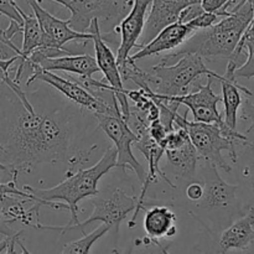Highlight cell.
I'll list each match as a JSON object with an SVG mask.
<instances>
[{
  "instance_id": "6da1fadb",
  "label": "cell",
  "mask_w": 254,
  "mask_h": 254,
  "mask_svg": "<svg viewBox=\"0 0 254 254\" xmlns=\"http://www.w3.org/2000/svg\"><path fill=\"white\" fill-rule=\"evenodd\" d=\"M0 94L2 116L0 117V145L4 165L9 168L11 178L20 171L31 170L45 163L68 164V171L82 166L94 149H82L84 131L83 108L59 103L24 106L19 97L7 86Z\"/></svg>"
},
{
  "instance_id": "7a4b0ae2",
  "label": "cell",
  "mask_w": 254,
  "mask_h": 254,
  "mask_svg": "<svg viewBox=\"0 0 254 254\" xmlns=\"http://www.w3.org/2000/svg\"><path fill=\"white\" fill-rule=\"evenodd\" d=\"M117 166V151L114 146H109L104 151L103 156L97 164L87 169H81L76 173H67V178L62 183L51 189H35L25 185L22 190L34 196V206L29 208V212L35 213L39 217L41 206H49L54 210H67L69 212V222L64 226H44L35 223L36 230L60 231L64 236L66 231L72 226L79 223L78 203L87 197H93L99 193L98 183L104 175Z\"/></svg>"
},
{
  "instance_id": "3957f363",
  "label": "cell",
  "mask_w": 254,
  "mask_h": 254,
  "mask_svg": "<svg viewBox=\"0 0 254 254\" xmlns=\"http://www.w3.org/2000/svg\"><path fill=\"white\" fill-rule=\"evenodd\" d=\"M253 4L241 0L231 9V15L208 29L193 32L181 46L164 55L159 64H174L186 55L205 59H230L237 49L243 32L253 20Z\"/></svg>"
},
{
  "instance_id": "277c9868",
  "label": "cell",
  "mask_w": 254,
  "mask_h": 254,
  "mask_svg": "<svg viewBox=\"0 0 254 254\" xmlns=\"http://www.w3.org/2000/svg\"><path fill=\"white\" fill-rule=\"evenodd\" d=\"M200 175L202 197L188 205V210L211 237L217 238L222 231L247 212L238 197L237 185L223 180L217 168L203 161Z\"/></svg>"
},
{
  "instance_id": "5b68a950",
  "label": "cell",
  "mask_w": 254,
  "mask_h": 254,
  "mask_svg": "<svg viewBox=\"0 0 254 254\" xmlns=\"http://www.w3.org/2000/svg\"><path fill=\"white\" fill-rule=\"evenodd\" d=\"M175 126L188 133L190 141L203 161L217 169L231 174L233 168L223 158L222 151H228L231 161L237 160V146H243L250 141L245 134L228 128L226 123H200L189 122L188 116L176 114Z\"/></svg>"
},
{
  "instance_id": "8992f818",
  "label": "cell",
  "mask_w": 254,
  "mask_h": 254,
  "mask_svg": "<svg viewBox=\"0 0 254 254\" xmlns=\"http://www.w3.org/2000/svg\"><path fill=\"white\" fill-rule=\"evenodd\" d=\"M150 74L151 92L168 97L189 93L201 76H213L217 81L222 79V74L208 68L205 60L197 55H186L169 66L155 64Z\"/></svg>"
},
{
  "instance_id": "52a82bcc",
  "label": "cell",
  "mask_w": 254,
  "mask_h": 254,
  "mask_svg": "<svg viewBox=\"0 0 254 254\" xmlns=\"http://www.w3.org/2000/svg\"><path fill=\"white\" fill-rule=\"evenodd\" d=\"M61 4L71 11L67 24L72 30L87 34L93 20H98L99 26L104 24L107 34L127 16L133 6L134 0H51Z\"/></svg>"
},
{
  "instance_id": "ba28073f",
  "label": "cell",
  "mask_w": 254,
  "mask_h": 254,
  "mask_svg": "<svg viewBox=\"0 0 254 254\" xmlns=\"http://www.w3.org/2000/svg\"><path fill=\"white\" fill-rule=\"evenodd\" d=\"M91 203L93 205L92 215L83 222H79L69 227L66 231V233L69 232V231L76 230L84 233V227L96 222V221H101L102 223L108 226L109 230L113 231L116 247L118 248L119 228H121L122 222L126 220L127 216L135 211L136 203H138V196H129L121 188L107 189L104 191H99L97 196H93L91 198ZM117 248L113 250V252L118 251Z\"/></svg>"
},
{
  "instance_id": "9c48e42d",
  "label": "cell",
  "mask_w": 254,
  "mask_h": 254,
  "mask_svg": "<svg viewBox=\"0 0 254 254\" xmlns=\"http://www.w3.org/2000/svg\"><path fill=\"white\" fill-rule=\"evenodd\" d=\"M92 116L98 123V128H101L104 134L113 141V146L117 151L116 168L122 169L123 171L127 168L133 170L143 185L146 179V171L133 153V144L138 141V136L131 131L127 122L124 121L122 112L92 113Z\"/></svg>"
},
{
  "instance_id": "30bf717a",
  "label": "cell",
  "mask_w": 254,
  "mask_h": 254,
  "mask_svg": "<svg viewBox=\"0 0 254 254\" xmlns=\"http://www.w3.org/2000/svg\"><path fill=\"white\" fill-rule=\"evenodd\" d=\"M26 1L34 11V16L36 17L41 29V47L37 51H41L45 56L57 57L74 55V52L64 49V45L71 41L87 45L88 41H92L91 34L88 32L81 34L72 30L67 24V20L64 21L50 14L40 5L39 0H26Z\"/></svg>"
},
{
  "instance_id": "8fae6325",
  "label": "cell",
  "mask_w": 254,
  "mask_h": 254,
  "mask_svg": "<svg viewBox=\"0 0 254 254\" xmlns=\"http://www.w3.org/2000/svg\"><path fill=\"white\" fill-rule=\"evenodd\" d=\"M207 82L206 84L196 83L193 84L192 89L189 93L183 94V96L168 97L155 94L153 92L154 97L166 102H175L180 106H186L193 116V122H200V123H217L222 124V116L218 112L217 104L222 102L221 96L216 94L212 89L213 76L206 77Z\"/></svg>"
},
{
  "instance_id": "7c38bea8",
  "label": "cell",
  "mask_w": 254,
  "mask_h": 254,
  "mask_svg": "<svg viewBox=\"0 0 254 254\" xmlns=\"http://www.w3.org/2000/svg\"><path fill=\"white\" fill-rule=\"evenodd\" d=\"M87 32L92 35V41L94 45V51H96V62L99 72L103 73V81H107V84H109L112 91L116 93L122 116L127 122L129 113H130V104L128 102V97H127V89L123 86V79H122L121 72H119L116 55L102 39V31L98 20L92 21Z\"/></svg>"
},
{
  "instance_id": "4fadbf2b",
  "label": "cell",
  "mask_w": 254,
  "mask_h": 254,
  "mask_svg": "<svg viewBox=\"0 0 254 254\" xmlns=\"http://www.w3.org/2000/svg\"><path fill=\"white\" fill-rule=\"evenodd\" d=\"M201 0H151L150 12L145 20L140 44L136 49H141L151 41L159 32L169 25L179 21L181 11L193 4H200Z\"/></svg>"
},
{
  "instance_id": "5bb4252c",
  "label": "cell",
  "mask_w": 254,
  "mask_h": 254,
  "mask_svg": "<svg viewBox=\"0 0 254 254\" xmlns=\"http://www.w3.org/2000/svg\"><path fill=\"white\" fill-rule=\"evenodd\" d=\"M27 62L36 64L42 69L49 72L62 71L66 73L76 74L78 78L91 79L92 76L97 72H99L98 66L94 57L86 54H74V55H64V56L57 57H47L41 51H35L29 59Z\"/></svg>"
},
{
  "instance_id": "9a60e30c",
  "label": "cell",
  "mask_w": 254,
  "mask_h": 254,
  "mask_svg": "<svg viewBox=\"0 0 254 254\" xmlns=\"http://www.w3.org/2000/svg\"><path fill=\"white\" fill-rule=\"evenodd\" d=\"M193 32H195V30L189 24L175 22L173 25H169L165 29L161 30L149 44L141 47L134 55L129 56V60L136 62L139 60L146 59V57L156 56V55L164 54V52L174 51L179 46H181Z\"/></svg>"
},
{
  "instance_id": "2e32d148",
  "label": "cell",
  "mask_w": 254,
  "mask_h": 254,
  "mask_svg": "<svg viewBox=\"0 0 254 254\" xmlns=\"http://www.w3.org/2000/svg\"><path fill=\"white\" fill-rule=\"evenodd\" d=\"M242 151L237 153L235 164V174L237 179V193L247 212H254V141H248L241 146Z\"/></svg>"
},
{
  "instance_id": "e0dca14e",
  "label": "cell",
  "mask_w": 254,
  "mask_h": 254,
  "mask_svg": "<svg viewBox=\"0 0 254 254\" xmlns=\"http://www.w3.org/2000/svg\"><path fill=\"white\" fill-rule=\"evenodd\" d=\"M254 243V212L248 210L218 236L216 254H226L232 250H245Z\"/></svg>"
},
{
  "instance_id": "ac0fdd59",
  "label": "cell",
  "mask_w": 254,
  "mask_h": 254,
  "mask_svg": "<svg viewBox=\"0 0 254 254\" xmlns=\"http://www.w3.org/2000/svg\"><path fill=\"white\" fill-rule=\"evenodd\" d=\"M164 155L168 159L169 165L173 169L174 175L178 179L179 183L189 184L191 181H195L196 169H197L200 155L193 148L190 138L180 148L166 150Z\"/></svg>"
},
{
  "instance_id": "d6986e66",
  "label": "cell",
  "mask_w": 254,
  "mask_h": 254,
  "mask_svg": "<svg viewBox=\"0 0 254 254\" xmlns=\"http://www.w3.org/2000/svg\"><path fill=\"white\" fill-rule=\"evenodd\" d=\"M144 231L148 240L159 241L164 237H173L176 235V215L163 205H154L145 210L144 216Z\"/></svg>"
},
{
  "instance_id": "ffe728a7",
  "label": "cell",
  "mask_w": 254,
  "mask_h": 254,
  "mask_svg": "<svg viewBox=\"0 0 254 254\" xmlns=\"http://www.w3.org/2000/svg\"><path fill=\"white\" fill-rule=\"evenodd\" d=\"M221 87H222V98L223 106H225V119L223 122L228 128L237 130V116L238 111L242 107L243 99L241 92L247 94L248 97H252L253 93L245 86L240 84L235 77L226 76L223 74L221 79Z\"/></svg>"
},
{
  "instance_id": "44dd1931",
  "label": "cell",
  "mask_w": 254,
  "mask_h": 254,
  "mask_svg": "<svg viewBox=\"0 0 254 254\" xmlns=\"http://www.w3.org/2000/svg\"><path fill=\"white\" fill-rule=\"evenodd\" d=\"M109 231L111 230H109L108 226L102 223L93 232L88 233V235L84 233L83 237L79 238V240L66 243L64 248H62L61 254H89L94 243L98 242Z\"/></svg>"
},
{
  "instance_id": "7402d4cb",
  "label": "cell",
  "mask_w": 254,
  "mask_h": 254,
  "mask_svg": "<svg viewBox=\"0 0 254 254\" xmlns=\"http://www.w3.org/2000/svg\"><path fill=\"white\" fill-rule=\"evenodd\" d=\"M16 178H11L9 183H0V210L1 215L9 206L14 205L15 202L25 198L27 201L34 202V196L24 190H19L16 188Z\"/></svg>"
},
{
  "instance_id": "603a6c76",
  "label": "cell",
  "mask_w": 254,
  "mask_h": 254,
  "mask_svg": "<svg viewBox=\"0 0 254 254\" xmlns=\"http://www.w3.org/2000/svg\"><path fill=\"white\" fill-rule=\"evenodd\" d=\"M201 7L205 12H212L220 17L231 15V7L236 5V0H201Z\"/></svg>"
},
{
  "instance_id": "cb8c5ba5",
  "label": "cell",
  "mask_w": 254,
  "mask_h": 254,
  "mask_svg": "<svg viewBox=\"0 0 254 254\" xmlns=\"http://www.w3.org/2000/svg\"><path fill=\"white\" fill-rule=\"evenodd\" d=\"M221 19H222V17L217 16L216 14L203 11L202 14L198 15V16L195 17L193 20H191L190 22H186V24H189L195 31H197V30L208 29V27H211L212 25L217 24Z\"/></svg>"
},
{
  "instance_id": "d4e9b609",
  "label": "cell",
  "mask_w": 254,
  "mask_h": 254,
  "mask_svg": "<svg viewBox=\"0 0 254 254\" xmlns=\"http://www.w3.org/2000/svg\"><path fill=\"white\" fill-rule=\"evenodd\" d=\"M0 15L9 17L10 21L22 25V17L19 12V5L16 0H0Z\"/></svg>"
},
{
  "instance_id": "484cf974",
  "label": "cell",
  "mask_w": 254,
  "mask_h": 254,
  "mask_svg": "<svg viewBox=\"0 0 254 254\" xmlns=\"http://www.w3.org/2000/svg\"><path fill=\"white\" fill-rule=\"evenodd\" d=\"M203 193V186L200 181H191V183L186 184L185 188V196L188 205L190 203H195L202 197Z\"/></svg>"
},
{
  "instance_id": "4316f807",
  "label": "cell",
  "mask_w": 254,
  "mask_h": 254,
  "mask_svg": "<svg viewBox=\"0 0 254 254\" xmlns=\"http://www.w3.org/2000/svg\"><path fill=\"white\" fill-rule=\"evenodd\" d=\"M21 233L22 231H19V232H16V235L10 237L9 245H7V248L5 250V254H31L26 250V247L22 245L21 241H20Z\"/></svg>"
},
{
  "instance_id": "83f0119b",
  "label": "cell",
  "mask_w": 254,
  "mask_h": 254,
  "mask_svg": "<svg viewBox=\"0 0 254 254\" xmlns=\"http://www.w3.org/2000/svg\"><path fill=\"white\" fill-rule=\"evenodd\" d=\"M20 56H14L9 60H1L0 59V81L2 82L4 84L9 86L11 84L12 78H10L9 73H10V67L15 64V62L19 61Z\"/></svg>"
},
{
  "instance_id": "f1b7e54d",
  "label": "cell",
  "mask_w": 254,
  "mask_h": 254,
  "mask_svg": "<svg viewBox=\"0 0 254 254\" xmlns=\"http://www.w3.org/2000/svg\"><path fill=\"white\" fill-rule=\"evenodd\" d=\"M241 108H242V119L250 121L251 123L246 133H251V131L254 130V102L250 101V99H246Z\"/></svg>"
},
{
  "instance_id": "f546056e",
  "label": "cell",
  "mask_w": 254,
  "mask_h": 254,
  "mask_svg": "<svg viewBox=\"0 0 254 254\" xmlns=\"http://www.w3.org/2000/svg\"><path fill=\"white\" fill-rule=\"evenodd\" d=\"M134 242H135V246L141 245V243L145 246L153 245L154 247H155V250L151 251L149 254H170L169 253V246L161 245L160 241H150L145 237L143 238V240H134Z\"/></svg>"
},
{
  "instance_id": "4dcf8cb0",
  "label": "cell",
  "mask_w": 254,
  "mask_h": 254,
  "mask_svg": "<svg viewBox=\"0 0 254 254\" xmlns=\"http://www.w3.org/2000/svg\"><path fill=\"white\" fill-rule=\"evenodd\" d=\"M0 235L5 236V237H12L14 235H16L15 231H12V228L10 227V225H7L4 221H0Z\"/></svg>"
},
{
  "instance_id": "1f68e13d",
  "label": "cell",
  "mask_w": 254,
  "mask_h": 254,
  "mask_svg": "<svg viewBox=\"0 0 254 254\" xmlns=\"http://www.w3.org/2000/svg\"><path fill=\"white\" fill-rule=\"evenodd\" d=\"M226 254H254V243L248 248H245V250H232L228 251Z\"/></svg>"
},
{
  "instance_id": "d6a6232c",
  "label": "cell",
  "mask_w": 254,
  "mask_h": 254,
  "mask_svg": "<svg viewBox=\"0 0 254 254\" xmlns=\"http://www.w3.org/2000/svg\"><path fill=\"white\" fill-rule=\"evenodd\" d=\"M134 247H135V242H134V241H133V242H130V243H129V245H128V247H127L126 250H124L123 252H122V253H119L118 251H114L113 253H114V254H133Z\"/></svg>"
},
{
  "instance_id": "836d02e7",
  "label": "cell",
  "mask_w": 254,
  "mask_h": 254,
  "mask_svg": "<svg viewBox=\"0 0 254 254\" xmlns=\"http://www.w3.org/2000/svg\"><path fill=\"white\" fill-rule=\"evenodd\" d=\"M9 241H10V237H6L5 240H2L1 242H0V254H1L5 250H6L7 245H9Z\"/></svg>"
},
{
  "instance_id": "e575fe53",
  "label": "cell",
  "mask_w": 254,
  "mask_h": 254,
  "mask_svg": "<svg viewBox=\"0 0 254 254\" xmlns=\"http://www.w3.org/2000/svg\"><path fill=\"white\" fill-rule=\"evenodd\" d=\"M0 171H5V173L9 174V168H7V166H5L4 164L0 163Z\"/></svg>"
},
{
  "instance_id": "d590c367",
  "label": "cell",
  "mask_w": 254,
  "mask_h": 254,
  "mask_svg": "<svg viewBox=\"0 0 254 254\" xmlns=\"http://www.w3.org/2000/svg\"><path fill=\"white\" fill-rule=\"evenodd\" d=\"M0 218H1V210H0Z\"/></svg>"
},
{
  "instance_id": "8d00e7d4",
  "label": "cell",
  "mask_w": 254,
  "mask_h": 254,
  "mask_svg": "<svg viewBox=\"0 0 254 254\" xmlns=\"http://www.w3.org/2000/svg\"><path fill=\"white\" fill-rule=\"evenodd\" d=\"M0 151H2V148H1V145H0Z\"/></svg>"
}]
</instances>
